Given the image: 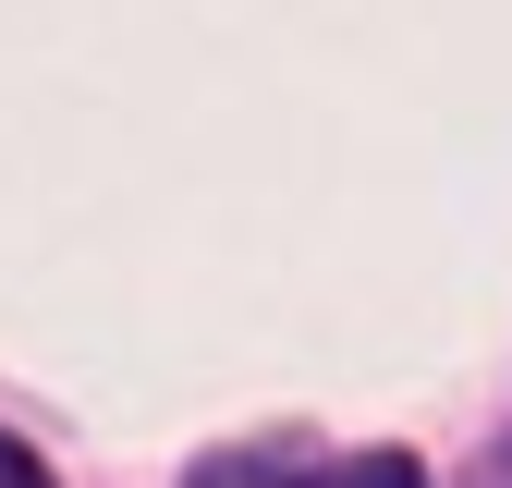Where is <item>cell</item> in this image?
Returning a JSON list of instances; mask_svg holds the SVG:
<instances>
[{"label": "cell", "mask_w": 512, "mask_h": 488, "mask_svg": "<svg viewBox=\"0 0 512 488\" xmlns=\"http://www.w3.org/2000/svg\"><path fill=\"white\" fill-rule=\"evenodd\" d=\"M196 488H415V464H403V452H366V464H281V452H232V464H208Z\"/></svg>", "instance_id": "6da1fadb"}, {"label": "cell", "mask_w": 512, "mask_h": 488, "mask_svg": "<svg viewBox=\"0 0 512 488\" xmlns=\"http://www.w3.org/2000/svg\"><path fill=\"white\" fill-rule=\"evenodd\" d=\"M0 488H49V476H37V464H25L13 440H0Z\"/></svg>", "instance_id": "7a4b0ae2"}]
</instances>
